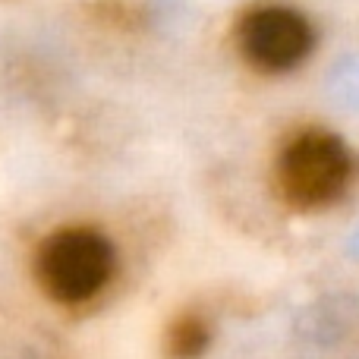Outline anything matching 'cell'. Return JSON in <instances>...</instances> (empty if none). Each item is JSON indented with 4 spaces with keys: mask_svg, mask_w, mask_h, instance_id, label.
Returning a JSON list of instances; mask_svg holds the SVG:
<instances>
[{
    "mask_svg": "<svg viewBox=\"0 0 359 359\" xmlns=\"http://www.w3.org/2000/svg\"><path fill=\"white\" fill-rule=\"evenodd\" d=\"M316 35L303 13L290 6H252L236 22V48L262 73H287L309 57Z\"/></svg>",
    "mask_w": 359,
    "mask_h": 359,
    "instance_id": "3957f363",
    "label": "cell"
},
{
    "mask_svg": "<svg viewBox=\"0 0 359 359\" xmlns=\"http://www.w3.org/2000/svg\"><path fill=\"white\" fill-rule=\"evenodd\" d=\"M211 341V328L198 312H183L174 318V325L168 328V353L174 359H196L205 353Z\"/></svg>",
    "mask_w": 359,
    "mask_h": 359,
    "instance_id": "277c9868",
    "label": "cell"
},
{
    "mask_svg": "<svg viewBox=\"0 0 359 359\" xmlns=\"http://www.w3.org/2000/svg\"><path fill=\"white\" fill-rule=\"evenodd\" d=\"M114 243L95 227H60L41 240L35 255V278L50 299L79 306L98 297L114 278Z\"/></svg>",
    "mask_w": 359,
    "mask_h": 359,
    "instance_id": "6da1fadb",
    "label": "cell"
},
{
    "mask_svg": "<svg viewBox=\"0 0 359 359\" xmlns=\"http://www.w3.org/2000/svg\"><path fill=\"white\" fill-rule=\"evenodd\" d=\"M353 177V158L341 136L328 130H299L284 142L274 164L278 192L299 211L337 202Z\"/></svg>",
    "mask_w": 359,
    "mask_h": 359,
    "instance_id": "7a4b0ae2",
    "label": "cell"
}]
</instances>
